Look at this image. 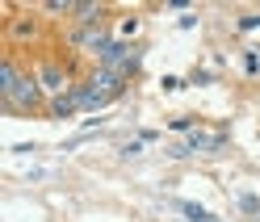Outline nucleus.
Segmentation results:
<instances>
[{
    "label": "nucleus",
    "instance_id": "nucleus-1",
    "mask_svg": "<svg viewBox=\"0 0 260 222\" xmlns=\"http://www.w3.org/2000/svg\"><path fill=\"white\" fill-rule=\"evenodd\" d=\"M0 92H5L9 105H34L42 88L34 80H25V76H17V67H9V63H5V67H0Z\"/></svg>",
    "mask_w": 260,
    "mask_h": 222
},
{
    "label": "nucleus",
    "instance_id": "nucleus-2",
    "mask_svg": "<svg viewBox=\"0 0 260 222\" xmlns=\"http://www.w3.org/2000/svg\"><path fill=\"white\" fill-rule=\"evenodd\" d=\"M122 84H126V76H122V71H113V67H96V71L88 76V88H96L101 97H113Z\"/></svg>",
    "mask_w": 260,
    "mask_h": 222
},
{
    "label": "nucleus",
    "instance_id": "nucleus-3",
    "mask_svg": "<svg viewBox=\"0 0 260 222\" xmlns=\"http://www.w3.org/2000/svg\"><path fill=\"white\" fill-rule=\"evenodd\" d=\"M38 88H42V92H55V97H63V92H68V76H63L59 67H42V71H38Z\"/></svg>",
    "mask_w": 260,
    "mask_h": 222
},
{
    "label": "nucleus",
    "instance_id": "nucleus-4",
    "mask_svg": "<svg viewBox=\"0 0 260 222\" xmlns=\"http://www.w3.org/2000/svg\"><path fill=\"white\" fill-rule=\"evenodd\" d=\"M72 13H76L80 21H96V17H101V5H96V0H76Z\"/></svg>",
    "mask_w": 260,
    "mask_h": 222
},
{
    "label": "nucleus",
    "instance_id": "nucleus-5",
    "mask_svg": "<svg viewBox=\"0 0 260 222\" xmlns=\"http://www.w3.org/2000/svg\"><path fill=\"white\" fill-rule=\"evenodd\" d=\"M218 142H222V134H202V130L189 134V147H193V151H214Z\"/></svg>",
    "mask_w": 260,
    "mask_h": 222
},
{
    "label": "nucleus",
    "instance_id": "nucleus-6",
    "mask_svg": "<svg viewBox=\"0 0 260 222\" xmlns=\"http://www.w3.org/2000/svg\"><path fill=\"white\" fill-rule=\"evenodd\" d=\"M181 214H185L189 222H210V210L198 205V201H181Z\"/></svg>",
    "mask_w": 260,
    "mask_h": 222
},
{
    "label": "nucleus",
    "instance_id": "nucleus-7",
    "mask_svg": "<svg viewBox=\"0 0 260 222\" xmlns=\"http://www.w3.org/2000/svg\"><path fill=\"white\" fill-rule=\"evenodd\" d=\"M239 205H243V210H248V214H256V205H260V201H256L252 193H243V197H239Z\"/></svg>",
    "mask_w": 260,
    "mask_h": 222
},
{
    "label": "nucleus",
    "instance_id": "nucleus-8",
    "mask_svg": "<svg viewBox=\"0 0 260 222\" xmlns=\"http://www.w3.org/2000/svg\"><path fill=\"white\" fill-rule=\"evenodd\" d=\"M239 25H243V29H260V17H243Z\"/></svg>",
    "mask_w": 260,
    "mask_h": 222
}]
</instances>
